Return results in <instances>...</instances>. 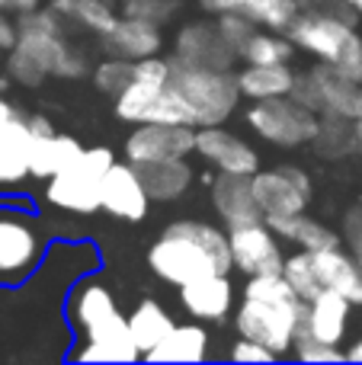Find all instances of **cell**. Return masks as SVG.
Here are the masks:
<instances>
[{
  "label": "cell",
  "instance_id": "6da1fadb",
  "mask_svg": "<svg viewBox=\"0 0 362 365\" xmlns=\"http://www.w3.org/2000/svg\"><path fill=\"white\" fill-rule=\"evenodd\" d=\"M286 32L295 48H305L308 55L337 68L340 74L362 81V36L350 26V19L324 10H308L299 13Z\"/></svg>",
  "mask_w": 362,
  "mask_h": 365
},
{
  "label": "cell",
  "instance_id": "7a4b0ae2",
  "mask_svg": "<svg viewBox=\"0 0 362 365\" xmlns=\"http://www.w3.org/2000/svg\"><path fill=\"white\" fill-rule=\"evenodd\" d=\"M170 87L192 109L196 128L222 125L237 109V100H241V87H237V77L231 71L190 68V64L177 61V58L170 61Z\"/></svg>",
  "mask_w": 362,
  "mask_h": 365
},
{
  "label": "cell",
  "instance_id": "3957f363",
  "mask_svg": "<svg viewBox=\"0 0 362 365\" xmlns=\"http://www.w3.org/2000/svg\"><path fill=\"white\" fill-rule=\"evenodd\" d=\"M115 164L109 148H83V154L71 167H64L61 173L48 180L45 186V199L55 208L74 215H93L100 212V189L106 170Z\"/></svg>",
  "mask_w": 362,
  "mask_h": 365
},
{
  "label": "cell",
  "instance_id": "277c9868",
  "mask_svg": "<svg viewBox=\"0 0 362 365\" xmlns=\"http://www.w3.org/2000/svg\"><path fill=\"white\" fill-rule=\"evenodd\" d=\"M247 125L260 138L273 141L279 148H299L314 141L321 113L308 109L295 96H273V100H254V106L247 109Z\"/></svg>",
  "mask_w": 362,
  "mask_h": 365
},
{
  "label": "cell",
  "instance_id": "5b68a950",
  "mask_svg": "<svg viewBox=\"0 0 362 365\" xmlns=\"http://www.w3.org/2000/svg\"><path fill=\"white\" fill-rule=\"evenodd\" d=\"M19 36L16 45L29 48L32 55H38V61L48 68V74L55 77H81L87 71L83 58L77 55L74 48L68 45L61 32V16L55 10H29V13H19V23H16Z\"/></svg>",
  "mask_w": 362,
  "mask_h": 365
},
{
  "label": "cell",
  "instance_id": "8992f818",
  "mask_svg": "<svg viewBox=\"0 0 362 365\" xmlns=\"http://www.w3.org/2000/svg\"><path fill=\"white\" fill-rule=\"evenodd\" d=\"M148 266L154 269V276H160L170 285H190L196 279L212 276V272H222L215 266V259H212V253L192 234L180 231L177 225H170L151 244Z\"/></svg>",
  "mask_w": 362,
  "mask_h": 365
},
{
  "label": "cell",
  "instance_id": "52a82bcc",
  "mask_svg": "<svg viewBox=\"0 0 362 365\" xmlns=\"http://www.w3.org/2000/svg\"><path fill=\"white\" fill-rule=\"evenodd\" d=\"M308 302L301 304H273V302H257V298H244L241 308H237V330L241 336L263 343V346L276 349V353H286L289 346H295V330L299 321L305 314Z\"/></svg>",
  "mask_w": 362,
  "mask_h": 365
},
{
  "label": "cell",
  "instance_id": "ba28073f",
  "mask_svg": "<svg viewBox=\"0 0 362 365\" xmlns=\"http://www.w3.org/2000/svg\"><path fill=\"white\" fill-rule=\"evenodd\" d=\"M254 195L260 202L263 218L269 215H299L311 202V180L299 167H276V170H257Z\"/></svg>",
  "mask_w": 362,
  "mask_h": 365
},
{
  "label": "cell",
  "instance_id": "9c48e42d",
  "mask_svg": "<svg viewBox=\"0 0 362 365\" xmlns=\"http://www.w3.org/2000/svg\"><path fill=\"white\" fill-rule=\"evenodd\" d=\"M196 151V125H170V122H138L125 141V158L132 164L141 160L186 158Z\"/></svg>",
  "mask_w": 362,
  "mask_h": 365
},
{
  "label": "cell",
  "instance_id": "30bf717a",
  "mask_svg": "<svg viewBox=\"0 0 362 365\" xmlns=\"http://www.w3.org/2000/svg\"><path fill=\"white\" fill-rule=\"evenodd\" d=\"M231 237V257L234 266L247 276H263V272H282V247L279 234L267 225V221H254V225H241L228 231Z\"/></svg>",
  "mask_w": 362,
  "mask_h": 365
},
{
  "label": "cell",
  "instance_id": "8fae6325",
  "mask_svg": "<svg viewBox=\"0 0 362 365\" xmlns=\"http://www.w3.org/2000/svg\"><path fill=\"white\" fill-rule=\"evenodd\" d=\"M42 237L26 218L0 208V279H19L36 269Z\"/></svg>",
  "mask_w": 362,
  "mask_h": 365
},
{
  "label": "cell",
  "instance_id": "7c38bea8",
  "mask_svg": "<svg viewBox=\"0 0 362 365\" xmlns=\"http://www.w3.org/2000/svg\"><path fill=\"white\" fill-rule=\"evenodd\" d=\"M100 205H103V212H109L113 218H122V221H141L148 215L151 195H148L145 182H141L132 160L128 164L115 160L106 170L103 189H100Z\"/></svg>",
  "mask_w": 362,
  "mask_h": 365
},
{
  "label": "cell",
  "instance_id": "4fadbf2b",
  "mask_svg": "<svg viewBox=\"0 0 362 365\" xmlns=\"http://www.w3.org/2000/svg\"><path fill=\"white\" fill-rule=\"evenodd\" d=\"M167 83H170V61L157 55L135 61V81L115 96V115L125 122H145L148 109L154 106Z\"/></svg>",
  "mask_w": 362,
  "mask_h": 365
},
{
  "label": "cell",
  "instance_id": "5bb4252c",
  "mask_svg": "<svg viewBox=\"0 0 362 365\" xmlns=\"http://www.w3.org/2000/svg\"><path fill=\"white\" fill-rule=\"evenodd\" d=\"M196 151L218 167L222 173H247L254 177L260 170V154L241 138L222 125H199L196 128Z\"/></svg>",
  "mask_w": 362,
  "mask_h": 365
},
{
  "label": "cell",
  "instance_id": "9a60e30c",
  "mask_svg": "<svg viewBox=\"0 0 362 365\" xmlns=\"http://www.w3.org/2000/svg\"><path fill=\"white\" fill-rule=\"evenodd\" d=\"M177 61L190 64V68H215V71H231L237 61L234 48L222 38L218 26L192 23L180 29L177 36Z\"/></svg>",
  "mask_w": 362,
  "mask_h": 365
},
{
  "label": "cell",
  "instance_id": "2e32d148",
  "mask_svg": "<svg viewBox=\"0 0 362 365\" xmlns=\"http://www.w3.org/2000/svg\"><path fill=\"white\" fill-rule=\"evenodd\" d=\"M350 308H353L350 298H343L333 289H324L318 298L308 302L295 336H314V340L337 343L340 346V340L346 334V324H350Z\"/></svg>",
  "mask_w": 362,
  "mask_h": 365
},
{
  "label": "cell",
  "instance_id": "e0dca14e",
  "mask_svg": "<svg viewBox=\"0 0 362 365\" xmlns=\"http://www.w3.org/2000/svg\"><path fill=\"white\" fill-rule=\"evenodd\" d=\"M212 202H215L218 215H222V221L228 227L263 221L260 202H257L254 182H250L247 173H222L218 170L215 182H212Z\"/></svg>",
  "mask_w": 362,
  "mask_h": 365
},
{
  "label": "cell",
  "instance_id": "ac0fdd59",
  "mask_svg": "<svg viewBox=\"0 0 362 365\" xmlns=\"http://www.w3.org/2000/svg\"><path fill=\"white\" fill-rule=\"evenodd\" d=\"M180 302L196 321H224L231 302H234V285H231L228 272H212L190 285H180Z\"/></svg>",
  "mask_w": 362,
  "mask_h": 365
},
{
  "label": "cell",
  "instance_id": "d6986e66",
  "mask_svg": "<svg viewBox=\"0 0 362 365\" xmlns=\"http://www.w3.org/2000/svg\"><path fill=\"white\" fill-rule=\"evenodd\" d=\"M318 87L321 96V113H337L343 119L359 122L362 119V81H353V77L340 74L337 68L321 61L318 68L308 71Z\"/></svg>",
  "mask_w": 362,
  "mask_h": 365
},
{
  "label": "cell",
  "instance_id": "ffe728a7",
  "mask_svg": "<svg viewBox=\"0 0 362 365\" xmlns=\"http://www.w3.org/2000/svg\"><path fill=\"white\" fill-rule=\"evenodd\" d=\"M103 38V48L115 58H128V61H141V58H151L160 51V26L148 23L138 16H119V23L106 32Z\"/></svg>",
  "mask_w": 362,
  "mask_h": 365
},
{
  "label": "cell",
  "instance_id": "44dd1931",
  "mask_svg": "<svg viewBox=\"0 0 362 365\" xmlns=\"http://www.w3.org/2000/svg\"><path fill=\"white\" fill-rule=\"evenodd\" d=\"M311 263L324 289H333L343 298H350L353 304H362V266L353 253H343L340 247H327V250L311 253Z\"/></svg>",
  "mask_w": 362,
  "mask_h": 365
},
{
  "label": "cell",
  "instance_id": "7402d4cb",
  "mask_svg": "<svg viewBox=\"0 0 362 365\" xmlns=\"http://www.w3.org/2000/svg\"><path fill=\"white\" fill-rule=\"evenodd\" d=\"M141 182H145L151 202H173L192 186V167L186 158H164V160H141L135 164Z\"/></svg>",
  "mask_w": 362,
  "mask_h": 365
},
{
  "label": "cell",
  "instance_id": "603a6c76",
  "mask_svg": "<svg viewBox=\"0 0 362 365\" xmlns=\"http://www.w3.org/2000/svg\"><path fill=\"white\" fill-rule=\"evenodd\" d=\"M32 135V132H29ZM83 154V148L77 145V138L71 135H32L29 145V177L51 180L55 173H61L64 167H71Z\"/></svg>",
  "mask_w": 362,
  "mask_h": 365
},
{
  "label": "cell",
  "instance_id": "cb8c5ba5",
  "mask_svg": "<svg viewBox=\"0 0 362 365\" xmlns=\"http://www.w3.org/2000/svg\"><path fill=\"white\" fill-rule=\"evenodd\" d=\"M29 145L32 135L26 119L13 115L0 125V186H16L29 177Z\"/></svg>",
  "mask_w": 362,
  "mask_h": 365
},
{
  "label": "cell",
  "instance_id": "d4e9b609",
  "mask_svg": "<svg viewBox=\"0 0 362 365\" xmlns=\"http://www.w3.org/2000/svg\"><path fill=\"white\" fill-rule=\"evenodd\" d=\"M209 13H244L254 19L257 26L267 29H289L295 16H299V0H202Z\"/></svg>",
  "mask_w": 362,
  "mask_h": 365
},
{
  "label": "cell",
  "instance_id": "484cf974",
  "mask_svg": "<svg viewBox=\"0 0 362 365\" xmlns=\"http://www.w3.org/2000/svg\"><path fill=\"white\" fill-rule=\"evenodd\" d=\"M209 356V334L199 324H173V330L145 356L148 362H202Z\"/></svg>",
  "mask_w": 362,
  "mask_h": 365
},
{
  "label": "cell",
  "instance_id": "4316f807",
  "mask_svg": "<svg viewBox=\"0 0 362 365\" xmlns=\"http://www.w3.org/2000/svg\"><path fill=\"white\" fill-rule=\"evenodd\" d=\"M295 77L289 64H247L237 74L241 96L247 100H273V96H292Z\"/></svg>",
  "mask_w": 362,
  "mask_h": 365
},
{
  "label": "cell",
  "instance_id": "83f0119b",
  "mask_svg": "<svg viewBox=\"0 0 362 365\" xmlns=\"http://www.w3.org/2000/svg\"><path fill=\"white\" fill-rule=\"evenodd\" d=\"M269 227H273L279 237L292 240V244H299L301 250H327V247H340V237L331 231L327 225H321V221L308 218L305 212L299 215H269V218H263Z\"/></svg>",
  "mask_w": 362,
  "mask_h": 365
},
{
  "label": "cell",
  "instance_id": "f1b7e54d",
  "mask_svg": "<svg viewBox=\"0 0 362 365\" xmlns=\"http://www.w3.org/2000/svg\"><path fill=\"white\" fill-rule=\"evenodd\" d=\"M128 330H132V340H135V346H138V353L148 356L173 330V317L167 314L157 302L148 298V302H141L138 308L128 314Z\"/></svg>",
  "mask_w": 362,
  "mask_h": 365
},
{
  "label": "cell",
  "instance_id": "f546056e",
  "mask_svg": "<svg viewBox=\"0 0 362 365\" xmlns=\"http://www.w3.org/2000/svg\"><path fill=\"white\" fill-rule=\"evenodd\" d=\"M311 145L331 158H343L346 151H356V122L337 113H321V125Z\"/></svg>",
  "mask_w": 362,
  "mask_h": 365
},
{
  "label": "cell",
  "instance_id": "4dcf8cb0",
  "mask_svg": "<svg viewBox=\"0 0 362 365\" xmlns=\"http://www.w3.org/2000/svg\"><path fill=\"white\" fill-rule=\"evenodd\" d=\"M119 314V304H115L113 292L100 282H90L81 289V295L74 298V321L81 324L83 330L93 327V324L106 321V317Z\"/></svg>",
  "mask_w": 362,
  "mask_h": 365
},
{
  "label": "cell",
  "instance_id": "1f68e13d",
  "mask_svg": "<svg viewBox=\"0 0 362 365\" xmlns=\"http://www.w3.org/2000/svg\"><path fill=\"white\" fill-rule=\"evenodd\" d=\"M295 51V42L276 32H254V38L244 48V61L247 64H289Z\"/></svg>",
  "mask_w": 362,
  "mask_h": 365
},
{
  "label": "cell",
  "instance_id": "d6a6232c",
  "mask_svg": "<svg viewBox=\"0 0 362 365\" xmlns=\"http://www.w3.org/2000/svg\"><path fill=\"white\" fill-rule=\"evenodd\" d=\"M282 276L289 279V285L295 289V295H299L301 302H311V298H318L321 292H324V285H321L318 272H314L311 253L308 250H299V253H292V257H286V263H282Z\"/></svg>",
  "mask_w": 362,
  "mask_h": 365
},
{
  "label": "cell",
  "instance_id": "836d02e7",
  "mask_svg": "<svg viewBox=\"0 0 362 365\" xmlns=\"http://www.w3.org/2000/svg\"><path fill=\"white\" fill-rule=\"evenodd\" d=\"M244 298H257V302H273V304H301L295 289L282 272H263V276H247L244 285Z\"/></svg>",
  "mask_w": 362,
  "mask_h": 365
},
{
  "label": "cell",
  "instance_id": "e575fe53",
  "mask_svg": "<svg viewBox=\"0 0 362 365\" xmlns=\"http://www.w3.org/2000/svg\"><path fill=\"white\" fill-rule=\"evenodd\" d=\"M93 81H96V90L100 93H109V96H119L128 83L135 81V61L128 58H115L109 55L100 68L93 71Z\"/></svg>",
  "mask_w": 362,
  "mask_h": 365
},
{
  "label": "cell",
  "instance_id": "d590c367",
  "mask_svg": "<svg viewBox=\"0 0 362 365\" xmlns=\"http://www.w3.org/2000/svg\"><path fill=\"white\" fill-rule=\"evenodd\" d=\"M6 71H10V77L16 83H23V87H38V83L48 77V68L38 61V55H32V51L23 48V45H13L10 48Z\"/></svg>",
  "mask_w": 362,
  "mask_h": 365
},
{
  "label": "cell",
  "instance_id": "8d00e7d4",
  "mask_svg": "<svg viewBox=\"0 0 362 365\" xmlns=\"http://www.w3.org/2000/svg\"><path fill=\"white\" fill-rule=\"evenodd\" d=\"M71 19H77L83 29L96 32V36H106V32L113 29L115 23H119L115 10L106 4V0H77L74 16H71Z\"/></svg>",
  "mask_w": 362,
  "mask_h": 365
},
{
  "label": "cell",
  "instance_id": "74e56055",
  "mask_svg": "<svg viewBox=\"0 0 362 365\" xmlns=\"http://www.w3.org/2000/svg\"><path fill=\"white\" fill-rule=\"evenodd\" d=\"M218 32H222V38L234 48V55L241 58L244 48H247V42L254 38L257 32V23L254 19H247L244 13H218Z\"/></svg>",
  "mask_w": 362,
  "mask_h": 365
},
{
  "label": "cell",
  "instance_id": "f35d334b",
  "mask_svg": "<svg viewBox=\"0 0 362 365\" xmlns=\"http://www.w3.org/2000/svg\"><path fill=\"white\" fill-rule=\"evenodd\" d=\"M295 356L301 362H340L346 359V353L337 343H324L314 336H295Z\"/></svg>",
  "mask_w": 362,
  "mask_h": 365
},
{
  "label": "cell",
  "instance_id": "ab89813d",
  "mask_svg": "<svg viewBox=\"0 0 362 365\" xmlns=\"http://www.w3.org/2000/svg\"><path fill=\"white\" fill-rule=\"evenodd\" d=\"M122 16H138L160 26L173 16V0H122Z\"/></svg>",
  "mask_w": 362,
  "mask_h": 365
},
{
  "label": "cell",
  "instance_id": "60d3db41",
  "mask_svg": "<svg viewBox=\"0 0 362 365\" xmlns=\"http://www.w3.org/2000/svg\"><path fill=\"white\" fill-rule=\"evenodd\" d=\"M231 359L234 362H276L279 353L257 340H250V336H244V340H237L234 346H231Z\"/></svg>",
  "mask_w": 362,
  "mask_h": 365
},
{
  "label": "cell",
  "instance_id": "b9f144b4",
  "mask_svg": "<svg viewBox=\"0 0 362 365\" xmlns=\"http://www.w3.org/2000/svg\"><path fill=\"white\" fill-rule=\"evenodd\" d=\"M16 36H19V29L6 19V10H0V48H13V45H16Z\"/></svg>",
  "mask_w": 362,
  "mask_h": 365
},
{
  "label": "cell",
  "instance_id": "7bdbcfd3",
  "mask_svg": "<svg viewBox=\"0 0 362 365\" xmlns=\"http://www.w3.org/2000/svg\"><path fill=\"white\" fill-rule=\"evenodd\" d=\"M26 125H29L32 135H55V125L45 115H26Z\"/></svg>",
  "mask_w": 362,
  "mask_h": 365
},
{
  "label": "cell",
  "instance_id": "ee69618b",
  "mask_svg": "<svg viewBox=\"0 0 362 365\" xmlns=\"http://www.w3.org/2000/svg\"><path fill=\"white\" fill-rule=\"evenodd\" d=\"M36 6H38V0H0V10H6V13H29Z\"/></svg>",
  "mask_w": 362,
  "mask_h": 365
},
{
  "label": "cell",
  "instance_id": "f6af8a7d",
  "mask_svg": "<svg viewBox=\"0 0 362 365\" xmlns=\"http://www.w3.org/2000/svg\"><path fill=\"white\" fill-rule=\"evenodd\" d=\"M48 6L58 13V16H74L77 0H48Z\"/></svg>",
  "mask_w": 362,
  "mask_h": 365
},
{
  "label": "cell",
  "instance_id": "bcb514c9",
  "mask_svg": "<svg viewBox=\"0 0 362 365\" xmlns=\"http://www.w3.org/2000/svg\"><path fill=\"white\" fill-rule=\"evenodd\" d=\"M13 115H16V109H13V106H10V103H6V100H4V96H0V125H4V122H10V119H13Z\"/></svg>",
  "mask_w": 362,
  "mask_h": 365
},
{
  "label": "cell",
  "instance_id": "7dc6e473",
  "mask_svg": "<svg viewBox=\"0 0 362 365\" xmlns=\"http://www.w3.org/2000/svg\"><path fill=\"white\" fill-rule=\"evenodd\" d=\"M346 359H350V362H362V336H359V340L350 346V353H346Z\"/></svg>",
  "mask_w": 362,
  "mask_h": 365
},
{
  "label": "cell",
  "instance_id": "c3c4849f",
  "mask_svg": "<svg viewBox=\"0 0 362 365\" xmlns=\"http://www.w3.org/2000/svg\"><path fill=\"white\" fill-rule=\"evenodd\" d=\"M356 151H362V119L356 122Z\"/></svg>",
  "mask_w": 362,
  "mask_h": 365
},
{
  "label": "cell",
  "instance_id": "681fc988",
  "mask_svg": "<svg viewBox=\"0 0 362 365\" xmlns=\"http://www.w3.org/2000/svg\"><path fill=\"white\" fill-rule=\"evenodd\" d=\"M346 4H350L356 13H362V0H346Z\"/></svg>",
  "mask_w": 362,
  "mask_h": 365
}]
</instances>
